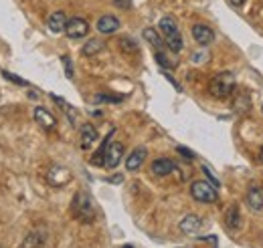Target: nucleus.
<instances>
[{
	"mask_svg": "<svg viewBox=\"0 0 263 248\" xmlns=\"http://www.w3.org/2000/svg\"><path fill=\"white\" fill-rule=\"evenodd\" d=\"M73 216L81 222H93L95 218V208L87 192H77L73 198Z\"/></svg>",
	"mask_w": 263,
	"mask_h": 248,
	"instance_id": "f03ea898",
	"label": "nucleus"
},
{
	"mask_svg": "<svg viewBox=\"0 0 263 248\" xmlns=\"http://www.w3.org/2000/svg\"><path fill=\"white\" fill-rule=\"evenodd\" d=\"M192 38H195L201 47H209L215 40V33L211 26H206V24H195L192 26Z\"/></svg>",
	"mask_w": 263,
	"mask_h": 248,
	"instance_id": "423d86ee",
	"label": "nucleus"
},
{
	"mask_svg": "<svg viewBox=\"0 0 263 248\" xmlns=\"http://www.w3.org/2000/svg\"><path fill=\"white\" fill-rule=\"evenodd\" d=\"M121 156H123V145L120 142H114V143H109L107 149H105V158H103V165L107 170H114L120 165L121 161Z\"/></svg>",
	"mask_w": 263,
	"mask_h": 248,
	"instance_id": "39448f33",
	"label": "nucleus"
},
{
	"mask_svg": "<svg viewBox=\"0 0 263 248\" xmlns=\"http://www.w3.org/2000/svg\"><path fill=\"white\" fill-rule=\"evenodd\" d=\"M65 24H67V17H65V12L63 10H57V12H53V15L49 17L47 20V26H49V31L51 33H63L65 31Z\"/></svg>",
	"mask_w": 263,
	"mask_h": 248,
	"instance_id": "9b49d317",
	"label": "nucleus"
},
{
	"mask_svg": "<svg viewBox=\"0 0 263 248\" xmlns=\"http://www.w3.org/2000/svg\"><path fill=\"white\" fill-rule=\"evenodd\" d=\"M105 49V45L101 43L100 38H91V40H87L85 45H83V49H81V53L85 54V57H93V54H98V53H101Z\"/></svg>",
	"mask_w": 263,
	"mask_h": 248,
	"instance_id": "f3484780",
	"label": "nucleus"
},
{
	"mask_svg": "<svg viewBox=\"0 0 263 248\" xmlns=\"http://www.w3.org/2000/svg\"><path fill=\"white\" fill-rule=\"evenodd\" d=\"M35 119L40 127H45V129H55L57 127V119H55L45 107H37L35 109Z\"/></svg>",
	"mask_w": 263,
	"mask_h": 248,
	"instance_id": "9d476101",
	"label": "nucleus"
},
{
	"mask_svg": "<svg viewBox=\"0 0 263 248\" xmlns=\"http://www.w3.org/2000/svg\"><path fill=\"white\" fill-rule=\"evenodd\" d=\"M201 226H202V222H201V218L197 214H188V216H184L181 220V230L184 234H197L201 230Z\"/></svg>",
	"mask_w": 263,
	"mask_h": 248,
	"instance_id": "ddd939ff",
	"label": "nucleus"
},
{
	"mask_svg": "<svg viewBox=\"0 0 263 248\" xmlns=\"http://www.w3.org/2000/svg\"><path fill=\"white\" fill-rule=\"evenodd\" d=\"M202 172H204V174H206V176H209V180H211V184H213V186H217V188H219V180H217V176H215V174H213V170H211V168H209V165H206V163H204V165H202Z\"/></svg>",
	"mask_w": 263,
	"mask_h": 248,
	"instance_id": "bb28decb",
	"label": "nucleus"
},
{
	"mask_svg": "<svg viewBox=\"0 0 263 248\" xmlns=\"http://www.w3.org/2000/svg\"><path fill=\"white\" fill-rule=\"evenodd\" d=\"M116 2V6H120V8H130L132 6V0H114Z\"/></svg>",
	"mask_w": 263,
	"mask_h": 248,
	"instance_id": "c756f323",
	"label": "nucleus"
},
{
	"mask_svg": "<svg viewBox=\"0 0 263 248\" xmlns=\"http://www.w3.org/2000/svg\"><path fill=\"white\" fill-rule=\"evenodd\" d=\"M79 133H81V147H83V149H89L95 142H98V129H95L91 123H85V125H81Z\"/></svg>",
	"mask_w": 263,
	"mask_h": 248,
	"instance_id": "1a4fd4ad",
	"label": "nucleus"
},
{
	"mask_svg": "<svg viewBox=\"0 0 263 248\" xmlns=\"http://www.w3.org/2000/svg\"><path fill=\"white\" fill-rule=\"evenodd\" d=\"M61 61H63V65H65V75H67L69 79H71V77H73V65H71V59H69L67 54H65V57H63Z\"/></svg>",
	"mask_w": 263,
	"mask_h": 248,
	"instance_id": "a878e982",
	"label": "nucleus"
},
{
	"mask_svg": "<svg viewBox=\"0 0 263 248\" xmlns=\"http://www.w3.org/2000/svg\"><path fill=\"white\" fill-rule=\"evenodd\" d=\"M51 97H53V101H55V103H59V105L63 107V111L67 113V117L71 119V121H73V125H75V123H77V111H75V109H73L71 105H69V103H65L61 97H55V95H51Z\"/></svg>",
	"mask_w": 263,
	"mask_h": 248,
	"instance_id": "412c9836",
	"label": "nucleus"
},
{
	"mask_svg": "<svg viewBox=\"0 0 263 248\" xmlns=\"http://www.w3.org/2000/svg\"><path fill=\"white\" fill-rule=\"evenodd\" d=\"M174 170H176L174 161L166 159V158H160V159L152 161V172H154L156 176H168V174H172Z\"/></svg>",
	"mask_w": 263,
	"mask_h": 248,
	"instance_id": "4468645a",
	"label": "nucleus"
},
{
	"mask_svg": "<svg viewBox=\"0 0 263 248\" xmlns=\"http://www.w3.org/2000/svg\"><path fill=\"white\" fill-rule=\"evenodd\" d=\"M87 33H89V22L79 17L69 18L65 24V35L69 38H83V36H87Z\"/></svg>",
	"mask_w": 263,
	"mask_h": 248,
	"instance_id": "20e7f679",
	"label": "nucleus"
},
{
	"mask_svg": "<svg viewBox=\"0 0 263 248\" xmlns=\"http://www.w3.org/2000/svg\"><path fill=\"white\" fill-rule=\"evenodd\" d=\"M166 45H168V49L172 53H181L182 51V36H181V33H174L170 36H166Z\"/></svg>",
	"mask_w": 263,
	"mask_h": 248,
	"instance_id": "aec40b11",
	"label": "nucleus"
},
{
	"mask_svg": "<svg viewBox=\"0 0 263 248\" xmlns=\"http://www.w3.org/2000/svg\"><path fill=\"white\" fill-rule=\"evenodd\" d=\"M118 29H120V20L116 17H112V15H105V17H101L98 20V31L101 35H114Z\"/></svg>",
	"mask_w": 263,
	"mask_h": 248,
	"instance_id": "f8f14e48",
	"label": "nucleus"
},
{
	"mask_svg": "<svg viewBox=\"0 0 263 248\" xmlns=\"http://www.w3.org/2000/svg\"><path fill=\"white\" fill-rule=\"evenodd\" d=\"M146 156H148L146 147H136L132 154L128 156V159H126V168H128V172L140 170V168H142V163H144V159H146Z\"/></svg>",
	"mask_w": 263,
	"mask_h": 248,
	"instance_id": "6e6552de",
	"label": "nucleus"
},
{
	"mask_svg": "<svg viewBox=\"0 0 263 248\" xmlns=\"http://www.w3.org/2000/svg\"><path fill=\"white\" fill-rule=\"evenodd\" d=\"M156 63L160 65V67H164V69H174L176 67V61H168V57L158 49V53H156Z\"/></svg>",
	"mask_w": 263,
	"mask_h": 248,
	"instance_id": "5701e85b",
	"label": "nucleus"
},
{
	"mask_svg": "<svg viewBox=\"0 0 263 248\" xmlns=\"http://www.w3.org/2000/svg\"><path fill=\"white\" fill-rule=\"evenodd\" d=\"M225 222H227V226H229L231 230H237V228L241 226V212H239L237 206H231V208L227 210Z\"/></svg>",
	"mask_w": 263,
	"mask_h": 248,
	"instance_id": "dca6fc26",
	"label": "nucleus"
},
{
	"mask_svg": "<svg viewBox=\"0 0 263 248\" xmlns=\"http://www.w3.org/2000/svg\"><path fill=\"white\" fill-rule=\"evenodd\" d=\"M231 2H233V4H235V6H241V4H243V2H245V0H231Z\"/></svg>",
	"mask_w": 263,
	"mask_h": 248,
	"instance_id": "7c9ffc66",
	"label": "nucleus"
},
{
	"mask_svg": "<svg viewBox=\"0 0 263 248\" xmlns=\"http://www.w3.org/2000/svg\"><path fill=\"white\" fill-rule=\"evenodd\" d=\"M93 101L95 103H118V101H121V97H114V95H95Z\"/></svg>",
	"mask_w": 263,
	"mask_h": 248,
	"instance_id": "393cba45",
	"label": "nucleus"
},
{
	"mask_svg": "<svg viewBox=\"0 0 263 248\" xmlns=\"http://www.w3.org/2000/svg\"><path fill=\"white\" fill-rule=\"evenodd\" d=\"M261 161H263V147H261Z\"/></svg>",
	"mask_w": 263,
	"mask_h": 248,
	"instance_id": "2f4dec72",
	"label": "nucleus"
},
{
	"mask_svg": "<svg viewBox=\"0 0 263 248\" xmlns=\"http://www.w3.org/2000/svg\"><path fill=\"white\" fill-rule=\"evenodd\" d=\"M176 151H178V154H181L182 158H186V159H190V161H192V159H195V154H192V151H190V149H186V147H182V145H178V147H176Z\"/></svg>",
	"mask_w": 263,
	"mask_h": 248,
	"instance_id": "c85d7f7f",
	"label": "nucleus"
},
{
	"mask_svg": "<svg viewBox=\"0 0 263 248\" xmlns=\"http://www.w3.org/2000/svg\"><path fill=\"white\" fill-rule=\"evenodd\" d=\"M43 244H45V238L40 236V234H37V232L29 234V236L22 240V246H43Z\"/></svg>",
	"mask_w": 263,
	"mask_h": 248,
	"instance_id": "4be33fe9",
	"label": "nucleus"
},
{
	"mask_svg": "<svg viewBox=\"0 0 263 248\" xmlns=\"http://www.w3.org/2000/svg\"><path fill=\"white\" fill-rule=\"evenodd\" d=\"M120 47H121V51H126V53H136V51H138V45L134 43L130 36L120 38Z\"/></svg>",
	"mask_w": 263,
	"mask_h": 248,
	"instance_id": "b1692460",
	"label": "nucleus"
},
{
	"mask_svg": "<svg viewBox=\"0 0 263 248\" xmlns=\"http://www.w3.org/2000/svg\"><path fill=\"white\" fill-rule=\"evenodd\" d=\"M190 196L202 204H213L219 200L217 186H213L211 182H204V180H197L190 184Z\"/></svg>",
	"mask_w": 263,
	"mask_h": 248,
	"instance_id": "7ed1b4c3",
	"label": "nucleus"
},
{
	"mask_svg": "<svg viewBox=\"0 0 263 248\" xmlns=\"http://www.w3.org/2000/svg\"><path fill=\"white\" fill-rule=\"evenodd\" d=\"M249 208L255 210V212H261L263 210V188L259 186H251L247 190V196H245Z\"/></svg>",
	"mask_w": 263,
	"mask_h": 248,
	"instance_id": "0eeeda50",
	"label": "nucleus"
},
{
	"mask_svg": "<svg viewBox=\"0 0 263 248\" xmlns=\"http://www.w3.org/2000/svg\"><path fill=\"white\" fill-rule=\"evenodd\" d=\"M2 77H4V79H10L12 83H17V85H29V83H26L24 79H19V77H15V75L8 73V71H2Z\"/></svg>",
	"mask_w": 263,
	"mask_h": 248,
	"instance_id": "cd10ccee",
	"label": "nucleus"
},
{
	"mask_svg": "<svg viewBox=\"0 0 263 248\" xmlns=\"http://www.w3.org/2000/svg\"><path fill=\"white\" fill-rule=\"evenodd\" d=\"M160 31H162V35L164 36H170V35H174V33H178V26H176V20L172 18V17H164L162 20H160Z\"/></svg>",
	"mask_w": 263,
	"mask_h": 248,
	"instance_id": "a211bd4d",
	"label": "nucleus"
},
{
	"mask_svg": "<svg viewBox=\"0 0 263 248\" xmlns=\"http://www.w3.org/2000/svg\"><path fill=\"white\" fill-rule=\"evenodd\" d=\"M142 36L146 38V43H150L152 47H156V49H162V45H164V43H162V38H160V35H158V31L150 29V26L142 31Z\"/></svg>",
	"mask_w": 263,
	"mask_h": 248,
	"instance_id": "6ab92c4d",
	"label": "nucleus"
},
{
	"mask_svg": "<svg viewBox=\"0 0 263 248\" xmlns=\"http://www.w3.org/2000/svg\"><path fill=\"white\" fill-rule=\"evenodd\" d=\"M69 180H71V174H69V170H65V168H53L51 172H49V182L53 184V186H65Z\"/></svg>",
	"mask_w": 263,
	"mask_h": 248,
	"instance_id": "2eb2a0df",
	"label": "nucleus"
},
{
	"mask_svg": "<svg viewBox=\"0 0 263 248\" xmlns=\"http://www.w3.org/2000/svg\"><path fill=\"white\" fill-rule=\"evenodd\" d=\"M233 89H235V77L229 71L215 75L211 79V83H209V93L213 95V97H217V99L229 97V95L233 93Z\"/></svg>",
	"mask_w": 263,
	"mask_h": 248,
	"instance_id": "f257e3e1",
	"label": "nucleus"
}]
</instances>
